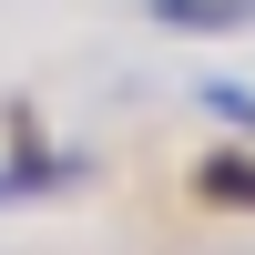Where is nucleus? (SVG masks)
I'll return each instance as SVG.
<instances>
[{
	"label": "nucleus",
	"mask_w": 255,
	"mask_h": 255,
	"mask_svg": "<svg viewBox=\"0 0 255 255\" xmlns=\"http://www.w3.org/2000/svg\"><path fill=\"white\" fill-rule=\"evenodd\" d=\"M82 174H92L82 153H41V143H31L20 163H0V204H31V194H61V184H82Z\"/></svg>",
	"instance_id": "f257e3e1"
},
{
	"label": "nucleus",
	"mask_w": 255,
	"mask_h": 255,
	"mask_svg": "<svg viewBox=\"0 0 255 255\" xmlns=\"http://www.w3.org/2000/svg\"><path fill=\"white\" fill-rule=\"evenodd\" d=\"M163 31H255V0H143Z\"/></svg>",
	"instance_id": "f03ea898"
},
{
	"label": "nucleus",
	"mask_w": 255,
	"mask_h": 255,
	"mask_svg": "<svg viewBox=\"0 0 255 255\" xmlns=\"http://www.w3.org/2000/svg\"><path fill=\"white\" fill-rule=\"evenodd\" d=\"M194 194H204V204H235V215H255V153H204V163H194Z\"/></svg>",
	"instance_id": "7ed1b4c3"
},
{
	"label": "nucleus",
	"mask_w": 255,
	"mask_h": 255,
	"mask_svg": "<svg viewBox=\"0 0 255 255\" xmlns=\"http://www.w3.org/2000/svg\"><path fill=\"white\" fill-rule=\"evenodd\" d=\"M194 102L225 123V133H245V143H255V92H245V82H194Z\"/></svg>",
	"instance_id": "20e7f679"
}]
</instances>
